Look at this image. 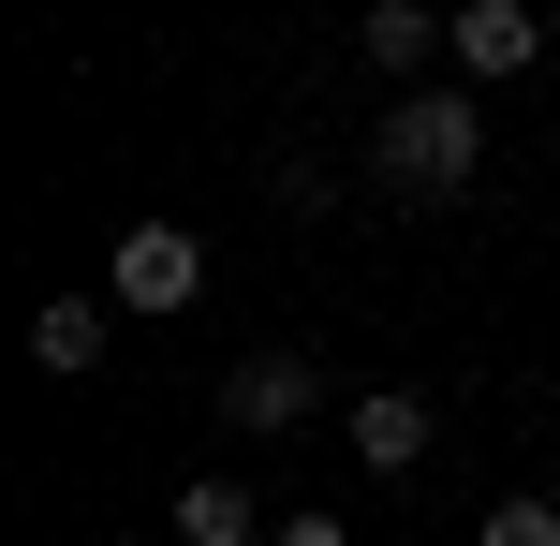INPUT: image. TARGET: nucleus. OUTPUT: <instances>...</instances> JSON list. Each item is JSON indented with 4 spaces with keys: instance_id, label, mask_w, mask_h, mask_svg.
<instances>
[{
    "instance_id": "8",
    "label": "nucleus",
    "mask_w": 560,
    "mask_h": 546,
    "mask_svg": "<svg viewBox=\"0 0 560 546\" xmlns=\"http://www.w3.org/2000/svg\"><path fill=\"white\" fill-rule=\"evenodd\" d=\"M104 340H118L104 295H45V311H30V355H45V370H104Z\"/></svg>"
},
{
    "instance_id": "4",
    "label": "nucleus",
    "mask_w": 560,
    "mask_h": 546,
    "mask_svg": "<svg viewBox=\"0 0 560 546\" xmlns=\"http://www.w3.org/2000/svg\"><path fill=\"white\" fill-rule=\"evenodd\" d=\"M354 59L398 74V89H428V59H457V15H428V0H369V15H354Z\"/></svg>"
},
{
    "instance_id": "1",
    "label": "nucleus",
    "mask_w": 560,
    "mask_h": 546,
    "mask_svg": "<svg viewBox=\"0 0 560 546\" xmlns=\"http://www.w3.org/2000/svg\"><path fill=\"white\" fill-rule=\"evenodd\" d=\"M472 177H487V104H472V89H398V104H384V193L457 207Z\"/></svg>"
},
{
    "instance_id": "5",
    "label": "nucleus",
    "mask_w": 560,
    "mask_h": 546,
    "mask_svg": "<svg viewBox=\"0 0 560 546\" xmlns=\"http://www.w3.org/2000/svg\"><path fill=\"white\" fill-rule=\"evenodd\" d=\"M532 59H546L532 0H457V89H502V74H532Z\"/></svg>"
},
{
    "instance_id": "6",
    "label": "nucleus",
    "mask_w": 560,
    "mask_h": 546,
    "mask_svg": "<svg viewBox=\"0 0 560 546\" xmlns=\"http://www.w3.org/2000/svg\"><path fill=\"white\" fill-rule=\"evenodd\" d=\"M428 429H443V414H428L413 384H369V399H354V458H369V473H413Z\"/></svg>"
},
{
    "instance_id": "2",
    "label": "nucleus",
    "mask_w": 560,
    "mask_h": 546,
    "mask_svg": "<svg viewBox=\"0 0 560 546\" xmlns=\"http://www.w3.org/2000/svg\"><path fill=\"white\" fill-rule=\"evenodd\" d=\"M104 281H118V311L163 325V311H192V295H207V236H192V222H133Z\"/></svg>"
},
{
    "instance_id": "3",
    "label": "nucleus",
    "mask_w": 560,
    "mask_h": 546,
    "mask_svg": "<svg viewBox=\"0 0 560 546\" xmlns=\"http://www.w3.org/2000/svg\"><path fill=\"white\" fill-rule=\"evenodd\" d=\"M310 414H325V384H310V355H236L222 370V429H310Z\"/></svg>"
},
{
    "instance_id": "9",
    "label": "nucleus",
    "mask_w": 560,
    "mask_h": 546,
    "mask_svg": "<svg viewBox=\"0 0 560 546\" xmlns=\"http://www.w3.org/2000/svg\"><path fill=\"white\" fill-rule=\"evenodd\" d=\"M472 546H560V502H532V488L487 502V532H472Z\"/></svg>"
},
{
    "instance_id": "10",
    "label": "nucleus",
    "mask_w": 560,
    "mask_h": 546,
    "mask_svg": "<svg viewBox=\"0 0 560 546\" xmlns=\"http://www.w3.org/2000/svg\"><path fill=\"white\" fill-rule=\"evenodd\" d=\"M266 546H354V532H339V518H280Z\"/></svg>"
},
{
    "instance_id": "7",
    "label": "nucleus",
    "mask_w": 560,
    "mask_h": 546,
    "mask_svg": "<svg viewBox=\"0 0 560 546\" xmlns=\"http://www.w3.org/2000/svg\"><path fill=\"white\" fill-rule=\"evenodd\" d=\"M177 546H266V502L236 488V473H192V488H177Z\"/></svg>"
}]
</instances>
